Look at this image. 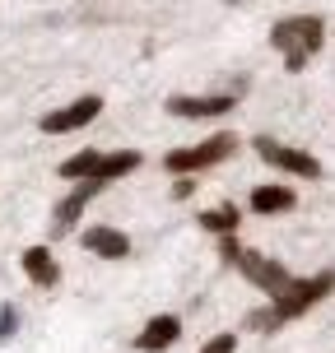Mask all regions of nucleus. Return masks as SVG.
Returning <instances> with one entry per match:
<instances>
[{"label":"nucleus","instance_id":"obj_1","mask_svg":"<svg viewBox=\"0 0 335 353\" xmlns=\"http://www.w3.org/2000/svg\"><path fill=\"white\" fill-rule=\"evenodd\" d=\"M270 42H275V52H284V65H289V74H298L303 65H307V61L321 52V42H326V23H321L317 14L275 19Z\"/></svg>","mask_w":335,"mask_h":353},{"label":"nucleus","instance_id":"obj_2","mask_svg":"<svg viewBox=\"0 0 335 353\" xmlns=\"http://www.w3.org/2000/svg\"><path fill=\"white\" fill-rule=\"evenodd\" d=\"M219 256H224V261H229L233 270H238V274H247V279L256 283L261 293H270V298H275L284 283H289V270H284L280 261H265L261 251L242 247V242H238L233 232H224V237H219Z\"/></svg>","mask_w":335,"mask_h":353},{"label":"nucleus","instance_id":"obj_3","mask_svg":"<svg viewBox=\"0 0 335 353\" xmlns=\"http://www.w3.org/2000/svg\"><path fill=\"white\" fill-rule=\"evenodd\" d=\"M335 293V270H321V274H312V279H289L270 298V312L280 321H294V316H303V312H312L321 298H331Z\"/></svg>","mask_w":335,"mask_h":353},{"label":"nucleus","instance_id":"obj_4","mask_svg":"<svg viewBox=\"0 0 335 353\" xmlns=\"http://www.w3.org/2000/svg\"><path fill=\"white\" fill-rule=\"evenodd\" d=\"M238 149V135H229V130H219V135H210V140L191 144V149H173L168 159H163V168L173 176H186V172H205V168H214V163H224Z\"/></svg>","mask_w":335,"mask_h":353},{"label":"nucleus","instance_id":"obj_5","mask_svg":"<svg viewBox=\"0 0 335 353\" xmlns=\"http://www.w3.org/2000/svg\"><path fill=\"white\" fill-rule=\"evenodd\" d=\"M251 149H256V159H261V163H270V168H280V172L312 176V181L321 176V163L312 159V154H303V149H289V144H275L270 135H261V140L251 144Z\"/></svg>","mask_w":335,"mask_h":353},{"label":"nucleus","instance_id":"obj_6","mask_svg":"<svg viewBox=\"0 0 335 353\" xmlns=\"http://www.w3.org/2000/svg\"><path fill=\"white\" fill-rule=\"evenodd\" d=\"M103 191V181H93V176H79V186H75L61 205L52 210V232L56 237H66V232H75V223L84 219V210H88V200Z\"/></svg>","mask_w":335,"mask_h":353},{"label":"nucleus","instance_id":"obj_7","mask_svg":"<svg viewBox=\"0 0 335 353\" xmlns=\"http://www.w3.org/2000/svg\"><path fill=\"white\" fill-rule=\"evenodd\" d=\"M98 112H103V98H98V93H88V98H75V103L61 107V112H47V117L37 121V130H47V135H66V130L88 125Z\"/></svg>","mask_w":335,"mask_h":353},{"label":"nucleus","instance_id":"obj_8","mask_svg":"<svg viewBox=\"0 0 335 353\" xmlns=\"http://www.w3.org/2000/svg\"><path fill=\"white\" fill-rule=\"evenodd\" d=\"M238 107V93H205V98H186V93H177L168 98V112L182 117V121H200V117H224Z\"/></svg>","mask_w":335,"mask_h":353},{"label":"nucleus","instance_id":"obj_9","mask_svg":"<svg viewBox=\"0 0 335 353\" xmlns=\"http://www.w3.org/2000/svg\"><path fill=\"white\" fill-rule=\"evenodd\" d=\"M177 335H182V321L177 316H154L140 335H135V349L140 353H163V349L177 344Z\"/></svg>","mask_w":335,"mask_h":353},{"label":"nucleus","instance_id":"obj_10","mask_svg":"<svg viewBox=\"0 0 335 353\" xmlns=\"http://www.w3.org/2000/svg\"><path fill=\"white\" fill-rule=\"evenodd\" d=\"M19 265H23V274H28L37 288H56V283H61V265L52 261V251H47V247H28Z\"/></svg>","mask_w":335,"mask_h":353},{"label":"nucleus","instance_id":"obj_11","mask_svg":"<svg viewBox=\"0 0 335 353\" xmlns=\"http://www.w3.org/2000/svg\"><path fill=\"white\" fill-rule=\"evenodd\" d=\"M84 247L98 251L103 261H126V256H131V237L117 232V228H88L84 232Z\"/></svg>","mask_w":335,"mask_h":353},{"label":"nucleus","instance_id":"obj_12","mask_svg":"<svg viewBox=\"0 0 335 353\" xmlns=\"http://www.w3.org/2000/svg\"><path fill=\"white\" fill-rule=\"evenodd\" d=\"M205 232H214V237H224V232H238V223H242V210H238V200H224L219 210H200V219H195Z\"/></svg>","mask_w":335,"mask_h":353},{"label":"nucleus","instance_id":"obj_13","mask_svg":"<svg viewBox=\"0 0 335 353\" xmlns=\"http://www.w3.org/2000/svg\"><path fill=\"white\" fill-rule=\"evenodd\" d=\"M140 168V154L135 149H117V154H103L98 159V168H93V181H117V176H126V172H135Z\"/></svg>","mask_w":335,"mask_h":353},{"label":"nucleus","instance_id":"obj_14","mask_svg":"<svg viewBox=\"0 0 335 353\" xmlns=\"http://www.w3.org/2000/svg\"><path fill=\"white\" fill-rule=\"evenodd\" d=\"M298 205V195L289 191V186H256L251 191V210L256 214H284Z\"/></svg>","mask_w":335,"mask_h":353},{"label":"nucleus","instance_id":"obj_15","mask_svg":"<svg viewBox=\"0 0 335 353\" xmlns=\"http://www.w3.org/2000/svg\"><path fill=\"white\" fill-rule=\"evenodd\" d=\"M98 149H79V154H70V159L61 163V176H70V181H79V176H93V168H98Z\"/></svg>","mask_w":335,"mask_h":353},{"label":"nucleus","instance_id":"obj_16","mask_svg":"<svg viewBox=\"0 0 335 353\" xmlns=\"http://www.w3.org/2000/svg\"><path fill=\"white\" fill-rule=\"evenodd\" d=\"M15 330H19V312L15 307H0V344L15 335Z\"/></svg>","mask_w":335,"mask_h":353},{"label":"nucleus","instance_id":"obj_17","mask_svg":"<svg viewBox=\"0 0 335 353\" xmlns=\"http://www.w3.org/2000/svg\"><path fill=\"white\" fill-rule=\"evenodd\" d=\"M251 325H256V330H280L284 321L275 316V312H270V307H261V312H251Z\"/></svg>","mask_w":335,"mask_h":353},{"label":"nucleus","instance_id":"obj_18","mask_svg":"<svg viewBox=\"0 0 335 353\" xmlns=\"http://www.w3.org/2000/svg\"><path fill=\"white\" fill-rule=\"evenodd\" d=\"M200 353H238V335H214Z\"/></svg>","mask_w":335,"mask_h":353},{"label":"nucleus","instance_id":"obj_19","mask_svg":"<svg viewBox=\"0 0 335 353\" xmlns=\"http://www.w3.org/2000/svg\"><path fill=\"white\" fill-rule=\"evenodd\" d=\"M191 191H195L191 172H186V176H177V186H173V195H177V200H186V195H191Z\"/></svg>","mask_w":335,"mask_h":353}]
</instances>
